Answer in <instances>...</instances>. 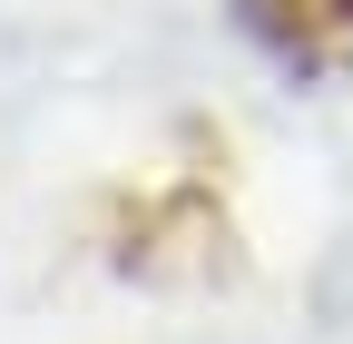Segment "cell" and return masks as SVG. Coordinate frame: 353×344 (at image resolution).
<instances>
[{
    "label": "cell",
    "mask_w": 353,
    "mask_h": 344,
    "mask_svg": "<svg viewBox=\"0 0 353 344\" xmlns=\"http://www.w3.org/2000/svg\"><path fill=\"white\" fill-rule=\"evenodd\" d=\"M245 30L285 69H343L353 59V0H245Z\"/></svg>",
    "instance_id": "obj_1"
}]
</instances>
